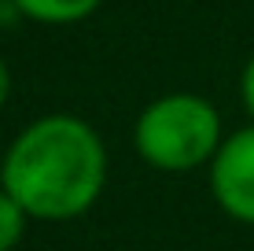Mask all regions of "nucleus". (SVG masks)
I'll return each mask as SVG.
<instances>
[{
    "label": "nucleus",
    "mask_w": 254,
    "mask_h": 251,
    "mask_svg": "<svg viewBox=\"0 0 254 251\" xmlns=\"http://www.w3.org/2000/svg\"><path fill=\"white\" fill-rule=\"evenodd\" d=\"M103 185V141L77 115L33 118L0 159V188H7L37 222L81 218L100 200Z\"/></svg>",
    "instance_id": "nucleus-1"
},
{
    "label": "nucleus",
    "mask_w": 254,
    "mask_h": 251,
    "mask_svg": "<svg viewBox=\"0 0 254 251\" xmlns=\"http://www.w3.org/2000/svg\"><path fill=\"white\" fill-rule=\"evenodd\" d=\"M221 141L225 137L217 107L195 92H166L151 100L133 126L136 155L166 174H185L210 163Z\"/></svg>",
    "instance_id": "nucleus-2"
},
{
    "label": "nucleus",
    "mask_w": 254,
    "mask_h": 251,
    "mask_svg": "<svg viewBox=\"0 0 254 251\" xmlns=\"http://www.w3.org/2000/svg\"><path fill=\"white\" fill-rule=\"evenodd\" d=\"M210 192L229 218L254 226V122L221 141L210 159Z\"/></svg>",
    "instance_id": "nucleus-3"
},
{
    "label": "nucleus",
    "mask_w": 254,
    "mask_h": 251,
    "mask_svg": "<svg viewBox=\"0 0 254 251\" xmlns=\"http://www.w3.org/2000/svg\"><path fill=\"white\" fill-rule=\"evenodd\" d=\"M15 11L41 26H70L100 11L103 0H11Z\"/></svg>",
    "instance_id": "nucleus-4"
},
{
    "label": "nucleus",
    "mask_w": 254,
    "mask_h": 251,
    "mask_svg": "<svg viewBox=\"0 0 254 251\" xmlns=\"http://www.w3.org/2000/svg\"><path fill=\"white\" fill-rule=\"evenodd\" d=\"M30 214L22 211V203L15 200L7 188H0V251H15L26 233Z\"/></svg>",
    "instance_id": "nucleus-5"
},
{
    "label": "nucleus",
    "mask_w": 254,
    "mask_h": 251,
    "mask_svg": "<svg viewBox=\"0 0 254 251\" xmlns=\"http://www.w3.org/2000/svg\"><path fill=\"white\" fill-rule=\"evenodd\" d=\"M240 96H243L247 115L254 118V56L247 59V67H243V74H240Z\"/></svg>",
    "instance_id": "nucleus-6"
},
{
    "label": "nucleus",
    "mask_w": 254,
    "mask_h": 251,
    "mask_svg": "<svg viewBox=\"0 0 254 251\" xmlns=\"http://www.w3.org/2000/svg\"><path fill=\"white\" fill-rule=\"evenodd\" d=\"M7 96H11V67H7V59L0 56V111H4Z\"/></svg>",
    "instance_id": "nucleus-7"
}]
</instances>
